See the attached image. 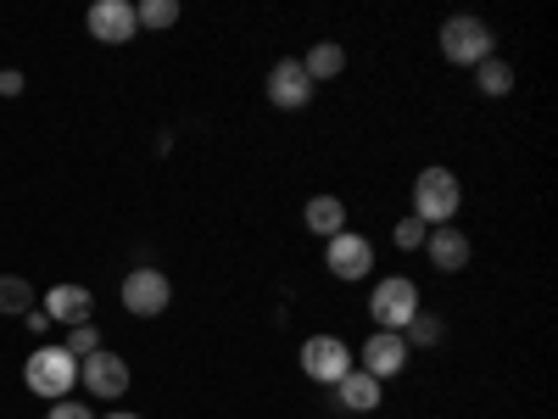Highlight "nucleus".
<instances>
[{"instance_id":"nucleus-1","label":"nucleus","mask_w":558,"mask_h":419,"mask_svg":"<svg viewBox=\"0 0 558 419\" xmlns=\"http://www.w3.org/2000/svg\"><path fill=\"white\" fill-rule=\"evenodd\" d=\"M458 207H463V184H458V173L452 168H425L413 179V218L425 224V229H436V224H452L458 218Z\"/></svg>"},{"instance_id":"nucleus-2","label":"nucleus","mask_w":558,"mask_h":419,"mask_svg":"<svg viewBox=\"0 0 558 419\" xmlns=\"http://www.w3.org/2000/svg\"><path fill=\"white\" fill-rule=\"evenodd\" d=\"M23 386L45 403H62L78 386V358L68 347H34V358L23 363Z\"/></svg>"},{"instance_id":"nucleus-3","label":"nucleus","mask_w":558,"mask_h":419,"mask_svg":"<svg viewBox=\"0 0 558 419\" xmlns=\"http://www.w3.org/2000/svg\"><path fill=\"white\" fill-rule=\"evenodd\" d=\"M492 45H497V34L481 17H447L441 23V57L452 68H481L492 57Z\"/></svg>"},{"instance_id":"nucleus-4","label":"nucleus","mask_w":558,"mask_h":419,"mask_svg":"<svg viewBox=\"0 0 558 419\" xmlns=\"http://www.w3.org/2000/svg\"><path fill=\"white\" fill-rule=\"evenodd\" d=\"M418 313V286L408 274H391V279H380L375 291H368V319H375V331H408V319Z\"/></svg>"},{"instance_id":"nucleus-5","label":"nucleus","mask_w":558,"mask_h":419,"mask_svg":"<svg viewBox=\"0 0 558 419\" xmlns=\"http://www.w3.org/2000/svg\"><path fill=\"white\" fill-rule=\"evenodd\" d=\"M118 297H123V308H129L134 319H157V313H168V302H173V279H168L162 268H129L123 286H118Z\"/></svg>"},{"instance_id":"nucleus-6","label":"nucleus","mask_w":558,"mask_h":419,"mask_svg":"<svg viewBox=\"0 0 558 419\" xmlns=\"http://www.w3.org/2000/svg\"><path fill=\"white\" fill-rule=\"evenodd\" d=\"M296 358H302V375L318 381V386H336L341 375H352V369H357V363H352L357 352H352L341 336H307Z\"/></svg>"},{"instance_id":"nucleus-7","label":"nucleus","mask_w":558,"mask_h":419,"mask_svg":"<svg viewBox=\"0 0 558 419\" xmlns=\"http://www.w3.org/2000/svg\"><path fill=\"white\" fill-rule=\"evenodd\" d=\"M129 363H123V352H89V358H78V386L96 397V403H118L123 392H129Z\"/></svg>"},{"instance_id":"nucleus-8","label":"nucleus","mask_w":558,"mask_h":419,"mask_svg":"<svg viewBox=\"0 0 558 419\" xmlns=\"http://www.w3.org/2000/svg\"><path fill=\"white\" fill-rule=\"evenodd\" d=\"M324 268H330L336 279H368V268H375V241L357 236V229H341L336 241H324Z\"/></svg>"},{"instance_id":"nucleus-9","label":"nucleus","mask_w":558,"mask_h":419,"mask_svg":"<svg viewBox=\"0 0 558 419\" xmlns=\"http://www.w3.org/2000/svg\"><path fill=\"white\" fill-rule=\"evenodd\" d=\"M357 358H363V363H357L363 375H375V381L386 386V381H397L402 369H408V358H413V352H408V342H402L397 331H375V336L363 342V352H357Z\"/></svg>"},{"instance_id":"nucleus-10","label":"nucleus","mask_w":558,"mask_h":419,"mask_svg":"<svg viewBox=\"0 0 558 419\" xmlns=\"http://www.w3.org/2000/svg\"><path fill=\"white\" fill-rule=\"evenodd\" d=\"M268 101L279 112H302L313 101V79L302 73V57H286V62L268 68Z\"/></svg>"},{"instance_id":"nucleus-11","label":"nucleus","mask_w":558,"mask_h":419,"mask_svg":"<svg viewBox=\"0 0 558 419\" xmlns=\"http://www.w3.org/2000/svg\"><path fill=\"white\" fill-rule=\"evenodd\" d=\"M84 28L96 34L101 45H129L140 23H134V7H129V0H96V7L84 12Z\"/></svg>"},{"instance_id":"nucleus-12","label":"nucleus","mask_w":558,"mask_h":419,"mask_svg":"<svg viewBox=\"0 0 558 419\" xmlns=\"http://www.w3.org/2000/svg\"><path fill=\"white\" fill-rule=\"evenodd\" d=\"M470 236H463L458 224H436L430 236H425V258L436 263V274H458V268H470Z\"/></svg>"},{"instance_id":"nucleus-13","label":"nucleus","mask_w":558,"mask_h":419,"mask_svg":"<svg viewBox=\"0 0 558 419\" xmlns=\"http://www.w3.org/2000/svg\"><path fill=\"white\" fill-rule=\"evenodd\" d=\"M39 308H45V319H51V324H68V331H73V324H89L96 297H89L84 286H51Z\"/></svg>"},{"instance_id":"nucleus-14","label":"nucleus","mask_w":558,"mask_h":419,"mask_svg":"<svg viewBox=\"0 0 558 419\" xmlns=\"http://www.w3.org/2000/svg\"><path fill=\"white\" fill-rule=\"evenodd\" d=\"M330 392H336V408H352V414H375V408H380V381H375V375H363V369L341 375Z\"/></svg>"},{"instance_id":"nucleus-15","label":"nucleus","mask_w":558,"mask_h":419,"mask_svg":"<svg viewBox=\"0 0 558 419\" xmlns=\"http://www.w3.org/2000/svg\"><path fill=\"white\" fill-rule=\"evenodd\" d=\"M302 224L313 229L318 241H336L341 229H347V202H341V196H313V202L302 207Z\"/></svg>"},{"instance_id":"nucleus-16","label":"nucleus","mask_w":558,"mask_h":419,"mask_svg":"<svg viewBox=\"0 0 558 419\" xmlns=\"http://www.w3.org/2000/svg\"><path fill=\"white\" fill-rule=\"evenodd\" d=\"M302 73H307L313 84H318V79H336V73H347V45H336V39H318V45H307Z\"/></svg>"},{"instance_id":"nucleus-17","label":"nucleus","mask_w":558,"mask_h":419,"mask_svg":"<svg viewBox=\"0 0 558 419\" xmlns=\"http://www.w3.org/2000/svg\"><path fill=\"white\" fill-rule=\"evenodd\" d=\"M475 89H481L486 101H502L508 89H514V68H508L502 57H486V62L475 68Z\"/></svg>"},{"instance_id":"nucleus-18","label":"nucleus","mask_w":558,"mask_h":419,"mask_svg":"<svg viewBox=\"0 0 558 419\" xmlns=\"http://www.w3.org/2000/svg\"><path fill=\"white\" fill-rule=\"evenodd\" d=\"M441 336H447V324H441L436 313H425V308H418V313L408 319V331H402V342H408V352H413V347H436Z\"/></svg>"},{"instance_id":"nucleus-19","label":"nucleus","mask_w":558,"mask_h":419,"mask_svg":"<svg viewBox=\"0 0 558 419\" xmlns=\"http://www.w3.org/2000/svg\"><path fill=\"white\" fill-rule=\"evenodd\" d=\"M0 313H34V286L28 279H17V274H0Z\"/></svg>"},{"instance_id":"nucleus-20","label":"nucleus","mask_w":558,"mask_h":419,"mask_svg":"<svg viewBox=\"0 0 558 419\" xmlns=\"http://www.w3.org/2000/svg\"><path fill=\"white\" fill-rule=\"evenodd\" d=\"M134 23L140 28H173L179 23V0H146V7H134Z\"/></svg>"},{"instance_id":"nucleus-21","label":"nucleus","mask_w":558,"mask_h":419,"mask_svg":"<svg viewBox=\"0 0 558 419\" xmlns=\"http://www.w3.org/2000/svg\"><path fill=\"white\" fill-rule=\"evenodd\" d=\"M425 236H430V229L418 224L413 213H408V218H397V229H391V241H397V252H425Z\"/></svg>"},{"instance_id":"nucleus-22","label":"nucleus","mask_w":558,"mask_h":419,"mask_svg":"<svg viewBox=\"0 0 558 419\" xmlns=\"http://www.w3.org/2000/svg\"><path fill=\"white\" fill-rule=\"evenodd\" d=\"M68 352H73V358L101 352V331H96V319H89V324H73V331H68Z\"/></svg>"},{"instance_id":"nucleus-23","label":"nucleus","mask_w":558,"mask_h":419,"mask_svg":"<svg viewBox=\"0 0 558 419\" xmlns=\"http://www.w3.org/2000/svg\"><path fill=\"white\" fill-rule=\"evenodd\" d=\"M45 419H96V414H89V403L62 397V403H51V414H45Z\"/></svg>"},{"instance_id":"nucleus-24","label":"nucleus","mask_w":558,"mask_h":419,"mask_svg":"<svg viewBox=\"0 0 558 419\" xmlns=\"http://www.w3.org/2000/svg\"><path fill=\"white\" fill-rule=\"evenodd\" d=\"M0 96H23V73H17V68L0 73Z\"/></svg>"},{"instance_id":"nucleus-25","label":"nucleus","mask_w":558,"mask_h":419,"mask_svg":"<svg viewBox=\"0 0 558 419\" xmlns=\"http://www.w3.org/2000/svg\"><path fill=\"white\" fill-rule=\"evenodd\" d=\"M23 324H28V331H34V336H45V331H51V319H45V308H34V313H23Z\"/></svg>"},{"instance_id":"nucleus-26","label":"nucleus","mask_w":558,"mask_h":419,"mask_svg":"<svg viewBox=\"0 0 558 419\" xmlns=\"http://www.w3.org/2000/svg\"><path fill=\"white\" fill-rule=\"evenodd\" d=\"M107 419H140V414H123V408H118V414H107Z\"/></svg>"}]
</instances>
